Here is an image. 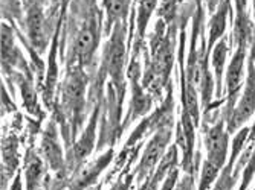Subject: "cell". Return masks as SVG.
Segmentation results:
<instances>
[{"label":"cell","mask_w":255,"mask_h":190,"mask_svg":"<svg viewBox=\"0 0 255 190\" xmlns=\"http://www.w3.org/2000/svg\"><path fill=\"white\" fill-rule=\"evenodd\" d=\"M203 127V141L206 148V160L222 169L226 158H228V149H229V132L226 129V119L222 117L211 127Z\"/></svg>","instance_id":"ba28073f"},{"label":"cell","mask_w":255,"mask_h":190,"mask_svg":"<svg viewBox=\"0 0 255 190\" xmlns=\"http://www.w3.org/2000/svg\"><path fill=\"white\" fill-rule=\"evenodd\" d=\"M249 135H251V128H246V127H243L242 129H239V132L236 134V137L233 140V149H231L229 163H228V166H231V168H233L236 158L239 157V154L245 148V143L249 140Z\"/></svg>","instance_id":"44dd1931"},{"label":"cell","mask_w":255,"mask_h":190,"mask_svg":"<svg viewBox=\"0 0 255 190\" xmlns=\"http://www.w3.org/2000/svg\"><path fill=\"white\" fill-rule=\"evenodd\" d=\"M249 47H237L233 58H231L228 67H226V75H225V104L226 108L223 111V117L229 119L233 114L239 99H240V91L243 87V78H245V61H246V52Z\"/></svg>","instance_id":"5b68a950"},{"label":"cell","mask_w":255,"mask_h":190,"mask_svg":"<svg viewBox=\"0 0 255 190\" xmlns=\"http://www.w3.org/2000/svg\"><path fill=\"white\" fill-rule=\"evenodd\" d=\"M44 161L41 157L31 148L26 151L25 157V183L26 190H40L44 178Z\"/></svg>","instance_id":"2e32d148"},{"label":"cell","mask_w":255,"mask_h":190,"mask_svg":"<svg viewBox=\"0 0 255 190\" xmlns=\"http://www.w3.org/2000/svg\"><path fill=\"white\" fill-rule=\"evenodd\" d=\"M160 0H139L136 3V18H134V38L145 41L147 29L153 14L157 11Z\"/></svg>","instance_id":"e0dca14e"},{"label":"cell","mask_w":255,"mask_h":190,"mask_svg":"<svg viewBox=\"0 0 255 190\" xmlns=\"http://www.w3.org/2000/svg\"><path fill=\"white\" fill-rule=\"evenodd\" d=\"M194 189V175L185 174L182 180H179L176 190H193Z\"/></svg>","instance_id":"603a6c76"},{"label":"cell","mask_w":255,"mask_h":190,"mask_svg":"<svg viewBox=\"0 0 255 190\" xmlns=\"http://www.w3.org/2000/svg\"><path fill=\"white\" fill-rule=\"evenodd\" d=\"M101 105H97L94 108L89 122L81 132L80 138L72 143V146L67 149V157H66V164L69 171H77L81 168L83 163L87 160V157L92 154L95 148V141H97V127H98V119L101 113Z\"/></svg>","instance_id":"8992f818"},{"label":"cell","mask_w":255,"mask_h":190,"mask_svg":"<svg viewBox=\"0 0 255 190\" xmlns=\"http://www.w3.org/2000/svg\"><path fill=\"white\" fill-rule=\"evenodd\" d=\"M58 137H60V134H58L57 121H51L48 125H46L44 131L41 132L40 151H41L43 160L49 164V168L58 177H63V174L67 169V164H66V157H64Z\"/></svg>","instance_id":"9c48e42d"},{"label":"cell","mask_w":255,"mask_h":190,"mask_svg":"<svg viewBox=\"0 0 255 190\" xmlns=\"http://www.w3.org/2000/svg\"><path fill=\"white\" fill-rule=\"evenodd\" d=\"M233 15V6L231 0H222L217 9L211 14L210 21H208V35H206V49L211 55L213 47L219 40L223 38L226 26H228V17Z\"/></svg>","instance_id":"7c38bea8"},{"label":"cell","mask_w":255,"mask_h":190,"mask_svg":"<svg viewBox=\"0 0 255 190\" xmlns=\"http://www.w3.org/2000/svg\"><path fill=\"white\" fill-rule=\"evenodd\" d=\"M203 2H205V8H206V12L208 14H213L216 9H217V6L220 5V2H222V0H203Z\"/></svg>","instance_id":"d4e9b609"},{"label":"cell","mask_w":255,"mask_h":190,"mask_svg":"<svg viewBox=\"0 0 255 190\" xmlns=\"http://www.w3.org/2000/svg\"><path fill=\"white\" fill-rule=\"evenodd\" d=\"M173 137V127H164L157 129L153 137L148 140V143L144 148V152L141 155V161H139L136 168L137 181H147L154 175V169L159 166L160 160L164 158L165 152L170 148V141Z\"/></svg>","instance_id":"277c9868"},{"label":"cell","mask_w":255,"mask_h":190,"mask_svg":"<svg viewBox=\"0 0 255 190\" xmlns=\"http://www.w3.org/2000/svg\"><path fill=\"white\" fill-rule=\"evenodd\" d=\"M128 26H130L128 21H123L113 28L107 43L103 47L101 64H100V70L97 73V76L103 78L104 81L107 76L110 78V82L113 84L115 90H117L118 98L123 104H124V96H126V90H127L126 67H128L127 58L130 55L128 43H126V35H127Z\"/></svg>","instance_id":"6da1fadb"},{"label":"cell","mask_w":255,"mask_h":190,"mask_svg":"<svg viewBox=\"0 0 255 190\" xmlns=\"http://www.w3.org/2000/svg\"><path fill=\"white\" fill-rule=\"evenodd\" d=\"M131 180H133V175H128L126 180H120L115 186H112L109 190H130V186H131Z\"/></svg>","instance_id":"cb8c5ba5"},{"label":"cell","mask_w":255,"mask_h":190,"mask_svg":"<svg viewBox=\"0 0 255 190\" xmlns=\"http://www.w3.org/2000/svg\"><path fill=\"white\" fill-rule=\"evenodd\" d=\"M179 0H160L157 6V18H162L167 25H174L179 15Z\"/></svg>","instance_id":"d6986e66"},{"label":"cell","mask_w":255,"mask_h":190,"mask_svg":"<svg viewBox=\"0 0 255 190\" xmlns=\"http://www.w3.org/2000/svg\"><path fill=\"white\" fill-rule=\"evenodd\" d=\"M220 169L208 160L203 161L202 164V172H200V180H199V190H210L214 181L219 177Z\"/></svg>","instance_id":"ffe728a7"},{"label":"cell","mask_w":255,"mask_h":190,"mask_svg":"<svg viewBox=\"0 0 255 190\" xmlns=\"http://www.w3.org/2000/svg\"><path fill=\"white\" fill-rule=\"evenodd\" d=\"M26 68L28 64L21 57L18 46L15 44L14 28L9 21H2V72L9 73L12 68Z\"/></svg>","instance_id":"8fae6325"},{"label":"cell","mask_w":255,"mask_h":190,"mask_svg":"<svg viewBox=\"0 0 255 190\" xmlns=\"http://www.w3.org/2000/svg\"><path fill=\"white\" fill-rule=\"evenodd\" d=\"M17 84H18V88H20V94L23 98V102H25V107L26 110L31 113V114H40V110H38V101H37V94L34 91V87L31 84V81H28L25 76L21 75H17Z\"/></svg>","instance_id":"ac0fdd59"},{"label":"cell","mask_w":255,"mask_h":190,"mask_svg":"<svg viewBox=\"0 0 255 190\" xmlns=\"http://www.w3.org/2000/svg\"><path fill=\"white\" fill-rule=\"evenodd\" d=\"M255 113V61L249 58L248 64V78L245 84L243 94L240 96L233 114L226 121V129L229 134H234L236 131L242 129L243 125L252 117Z\"/></svg>","instance_id":"52a82bcc"},{"label":"cell","mask_w":255,"mask_h":190,"mask_svg":"<svg viewBox=\"0 0 255 190\" xmlns=\"http://www.w3.org/2000/svg\"><path fill=\"white\" fill-rule=\"evenodd\" d=\"M17 137L9 134L2 138V190H8L9 183L15 174L18 158H17Z\"/></svg>","instance_id":"9a60e30c"},{"label":"cell","mask_w":255,"mask_h":190,"mask_svg":"<svg viewBox=\"0 0 255 190\" xmlns=\"http://www.w3.org/2000/svg\"><path fill=\"white\" fill-rule=\"evenodd\" d=\"M23 8H25V26H26V37L29 40V44L32 49L37 52H44L48 49L52 32H54V25L60 23L54 20V12H46L44 6L31 3L28 0H23ZM63 15V12H61Z\"/></svg>","instance_id":"3957f363"},{"label":"cell","mask_w":255,"mask_h":190,"mask_svg":"<svg viewBox=\"0 0 255 190\" xmlns=\"http://www.w3.org/2000/svg\"><path fill=\"white\" fill-rule=\"evenodd\" d=\"M89 84V76L86 73V68L80 65H71L67 67L66 79L63 82V96H61V114L60 117H67V125L71 128L72 137L78 134L81 129L84 119H86V110H87V101H86V90Z\"/></svg>","instance_id":"7a4b0ae2"},{"label":"cell","mask_w":255,"mask_h":190,"mask_svg":"<svg viewBox=\"0 0 255 190\" xmlns=\"http://www.w3.org/2000/svg\"><path fill=\"white\" fill-rule=\"evenodd\" d=\"M28 2H31V3H35V5H40V6H51V3H52V0H28Z\"/></svg>","instance_id":"4316f807"},{"label":"cell","mask_w":255,"mask_h":190,"mask_svg":"<svg viewBox=\"0 0 255 190\" xmlns=\"http://www.w3.org/2000/svg\"><path fill=\"white\" fill-rule=\"evenodd\" d=\"M133 0H101L104 12V37H110L113 28L123 21H128Z\"/></svg>","instance_id":"4fadbf2b"},{"label":"cell","mask_w":255,"mask_h":190,"mask_svg":"<svg viewBox=\"0 0 255 190\" xmlns=\"http://www.w3.org/2000/svg\"><path fill=\"white\" fill-rule=\"evenodd\" d=\"M8 190H21V180H20V174L15 175V180L12 181L11 187Z\"/></svg>","instance_id":"484cf974"},{"label":"cell","mask_w":255,"mask_h":190,"mask_svg":"<svg viewBox=\"0 0 255 190\" xmlns=\"http://www.w3.org/2000/svg\"><path fill=\"white\" fill-rule=\"evenodd\" d=\"M252 17H254V25H255V0H252Z\"/></svg>","instance_id":"83f0119b"},{"label":"cell","mask_w":255,"mask_h":190,"mask_svg":"<svg viewBox=\"0 0 255 190\" xmlns=\"http://www.w3.org/2000/svg\"><path fill=\"white\" fill-rule=\"evenodd\" d=\"M229 44L226 38L223 37L216 43V46L211 51L210 57V64L213 67V75L216 81V98L223 96V78L226 75V61H228V54H229Z\"/></svg>","instance_id":"5bb4252c"},{"label":"cell","mask_w":255,"mask_h":190,"mask_svg":"<svg viewBox=\"0 0 255 190\" xmlns=\"http://www.w3.org/2000/svg\"><path fill=\"white\" fill-rule=\"evenodd\" d=\"M177 178H179V169L174 166V168H171L170 172L165 175L160 190H176V186H177V183H179Z\"/></svg>","instance_id":"7402d4cb"},{"label":"cell","mask_w":255,"mask_h":190,"mask_svg":"<svg viewBox=\"0 0 255 190\" xmlns=\"http://www.w3.org/2000/svg\"><path fill=\"white\" fill-rule=\"evenodd\" d=\"M60 2H61V0H52V3H54V5H60Z\"/></svg>","instance_id":"f1b7e54d"},{"label":"cell","mask_w":255,"mask_h":190,"mask_svg":"<svg viewBox=\"0 0 255 190\" xmlns=\"http://www.w3.org/2000/svg\"><path fill=\"white\" fill-rule=\"evenodd\" d=\"M113 155H115L113 149L109 148L97 160L78 168L75 171L74 178L71 180V183H69V190H86L87 187H90L98 180L100 174L110 164V161L113 160Z\"/></svg>","instance_id":"30bf717a"}]
</instances>
